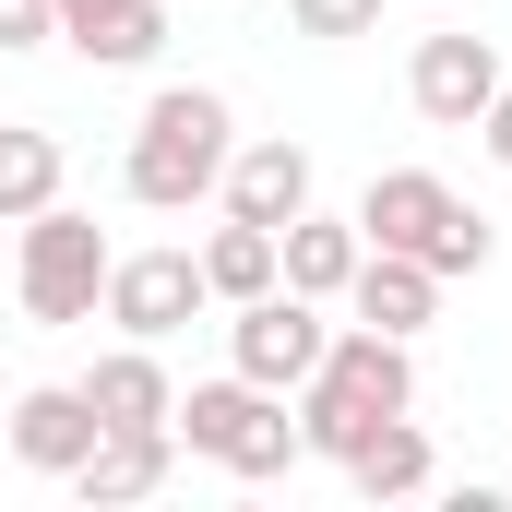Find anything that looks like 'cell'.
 I'll list each match as a JSON object with an SVG mask.
<instances>
[{
    "label": "cell",
    "mask_w": 512,
    "mask_h": 512,
    "mask_svg": "<svg viewBox=\"0 0 512 512\" xmlns=\"http://www.w3.org/2000/svg\"><path fill=\"white\" fill-rule=\"evenodd\" d=\"M167 465H179V429H96V453H84L60 489H84L96 512H120V501H155Z\"/></svg>",
    "instance_id": "13"
},
{
    "label": "cell",
    "mask_w": 512,
    "mask_h": 512,
    "mask_svg": "<svg viewBox=\"0 0 512 512\" xmlns=\"http://www.w3.org/2000/svg\"><path fill=\"white\" fill-rule=\"evenodd\" d=\"M12 48H60V12L48 0H0V60Z\"/></svg>",
    "instance_id": "20"
},
{
    "label": "cell",
    "mask_w": 512,
    "mask_h": 512,
    "mask_svg": "<svg viewBox=\"0 0 512 512\" xmlns=\"http://www.w3.org/2000/svg\"><path fill=\"white\" fill-rule=\"evenodd\" d=\"M322 346H334V322H322V298H298V286H262L239 298V322H227V370L262 393H298L322 370Z\"/></svg>",
    "instance_id": "6"
},
{
    "label": "cell",
    "mask_w": 512,
    "mask_h": 512,
    "mask_svg": "<svg viewBox=\"0 0 512 512\" xmlns=\"http://www.w3.org/2000/svg\"><path fill=\"white\" fill-rule=\"evenodd\" d=\"M405 96H417V120H429V131H477V108L501 96V48H489V36H417Z\"/></svg>",
    "instance_id": "8"
},
{
    "label": "cell",
    "mask_w": 512,
    "mask_h": 512,
    "mask_svg": "<svg viewBox=\"0 0 512 512\" xmlns=\"http://www.w3.org/2000/svg\"><path fill=\"white\" fill-rule=\"evenodd\" d=\"M227 155H239V120H227V96H215V84H155V96H143V120H131L120 191L143 203V215H191V203H215Z\"/></svg>",
    "instance_id": "1"
},
{
    "label": "cell",
    "mask_w": 512,
    "mask_h": 512,
    "mask_svg": "<svg viewBox=\"0 0 512 512\" xmlns=\"http://www.w3.org/2000/svg\"><path fill=\"white\" fill-rule=\"evenodd\" d=\"M429 477H441V453H429L417 405H405V417H382V429H370V441L346 453V489H358V501H417Z\"/></svg>",
    "instance_id": "16"
},
{
    "label": "cell",
    "mask_w": 512,
    "mask_h": 512,
    "mask_svg": "<svg viewBox=\"0 0 512 512\" xmlns=\"http://www.w3.org/2000/svg\"><path fill=\"white\" fill-rule=\"evenodd\" d=\"M358 251H370V239H358V215H322V203L274 227V262H286V286H298V298H322V310L346 298V274H358Z\"/></svg>",
    "instance_id": "14"
},
{
    "label": "cell",
    "mask_w": 512,
    "mask_h": 512,
    "mask_svg": "<svg viewBox=\"0 0 512 512\" xmlns=\"http://www.w3.org/2000/svg\"><path fill=\"white\" fill-rule=\"evenodd\" d=\"M417 405V358H405V334H334L322 346V370L298 382V453H322V465H346L382 417H405Z\"/></svg>",
    "instance_id": "2"
},
{
    "label": "cell",
    "mask_w": 512,
    "mask_h": 512,
    "mask_svg": "<svg viewBox=\"0 0 512 512\" xmlns=\"http://www.w3.org/2000/svg\"><path fill=\"white\" fill-rule=\"evenodd\" d=\"M108 322H120L131 346H167L179 322H203L215 310V286H203V251H120L108 262V298H96Z\"/></svg>",
    "instance_id": "7"
},
{
    "label": "cell",
    "mask_w": 512,
    "mask_h": 512,
    "mask_svg": "<svg viewBox=\"0 0 512 512\" xmlns=\"http://www.w3.org/2000/svg\"><path fill=\"white\" fill-rule=\"evenodd\" d=\"M108 227L96 215H72V203H48V215H24V262H12V286H24V322H96V298H108Z\"/></svg>",
    "instance_id": "5"
},
{
    "label": "cell",
    "mask_w": 512,
    "mask_h": 512,
    "mask_svg": "<svg viewBox=\"0 0 512 512\" xmlns=\"http://www.w3.org/2000/svg\"><path fill=\"white\" fill-rule=\"evenodd\" d=\"M477 131H489V155H501V167H512V72H501V96L477 108Z\"/></svg>",
    "instance_id": "21"
},
{
    "label": "cell",
    "mask_w": 512,
    "mask_h": 512,
    "mask_svg": "<svg viewBox=\"0 0 512 512\" xmlns=\"http://www.w3.org/2000/svg\"><path fill=\"white\" fill-rule=\"evenodd\" d=\"M84 393H96V417H108V429H167V405H179L167 358H155V346H131V334L84 370Z\"/></svg>",
    "instance_id": "15"
},
{
    "label": "cell",
    "mask_w": 512,
    "mask_h": 512,
    "mask_svg": "<svg viewBox=\"0 0 512 512\" xmlns=\"http://www.w3.org/2000/svg\"><path fill=\"white\" fill-rule=\"evenodd\" d=\"M203 286H215V310H239V298H262V286H286L274 227H251V215H215V239H203Z\"/></svg>",
    "instance_id": "17"
},
{
    "label": "cell",
    "mask_w": 512,
    "mask_h": 512,
    "mask_svg": "<svg viewBox=\"0 0 512 512\" xmlns=\"http://www.w3.org/2000/svg\"><path fill=\"white\" fill-rule=\"evenodd\" d=\"M286 24L322 36V48H346V36H382V0H286Z\"/></svg>",
    "instance_id": "19"
},
{
    "label": "cell",
    "mask_w": 512,
    "mask_h": 512,
    "mask_svg": "<svg viewBox=\"0 0 512 512\" xmlns=\"http://www.w3.org/2000/svg\"><path fill=\"white\" fill-rule=\"evenodd\" d=\"M167 429L203 453V465H227V477H286L298 465V417H286V393H262V382H191L179 405H167Z\"/></svg>",
    "instance_id": "4"
},
{
    "label": "cell",
    "mask_w": 512,
    "mask_h": 512,
    "mask_svg": "<svg viewBox=\"0 0 512 512\" xmlns=\"http://www.w3.org/2000/svg\"><path fill=\"white\" fill-rule=\"evenodd\" d=\"M358 239H370V251H417L441 286L501 262V227H489L453 179H429V167H382V179L358 191Z\"/></svg>",
    "instance_id": "3"
},
{
    "label": "cell",
    "mask_w": 512,
    "mask_h": 512,
    "mask_svg": "<svg viewBox=\"0 0 512 512\" xmlns=\"http://www.w3.org/2000/svg\"><path fill=\"white\" fill-rule=\"evenodd\" d=\"M346 310H358L370 334H405V346H417V334L441 322V274H429L417 251H358V274H346Z\"/></svg>",
    "instance_id": "12"
},
{
    "label": "cell",
    "mask_w": 512,
    "mask_h": 512,
    "mask_svg": "<svg viewBox=\"0 0 512 512\" xmlns=\"http://www.w3.org/2000/svg\"><path fill=\"white\" fill-rule=\"evenodd\" d=\"M60 131H24V120H0V227H24V215H48L60 203Z\"/></svg>",
    "instance_id": "18"
},
{
    "label": "cell",
    "mask_w": 512,
    "mask_h": 512,
    "mask_svg": "<svg viewBox=\"0 0 512 512\" xmlns=\"http://www.w3.org/2000/svg\"><path fill=\"white\" fill-rule=\"evenodd\" d=\"M96 393L84 382H24L12 393V465H36V477H72L84 453H96Z\"/></svg>",
    "instance_id": "9"
},
{
    "label": "cell",
    "mask_w": 512,
    "mask_h": 512,
    "mask_svg": "<svg viewBox=\"0 0 512 512\" xmlns=\"http://www.w3.org/2000/svg\"><path fill=\"white\" fill-rule=\"evenodd\" d=\"M215 203H227V215H251V227L310 215V143H286V131L239 143V155H227V179H215Z\"/></svg>",
    "instance_id": "11"
},
{
    "label": "cell",
    "mask_w": 512,
    "mask_h": 512,
    "mask_svg": "<svg viewBox=\"0 0 512 512\" xmlns=\"http://www.w3.org/2000/svg\"><path fill=\"white\" fill-rule=\"evenodd\" d=\"M48 12H60V48L96 72H143L167 48V0H48Z\"/></svg>",
    "instance_id": "10"
}]
</instances>
